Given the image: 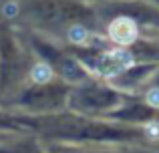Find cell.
Instances as JSON below:
<instances>
[{
  "instance_id": "cell-6",
  "label": "cell",
  "mask_w": 159,
  "mask_h": 153,
  "mask_svg": "<svg viewBox=\"0 0 159 153\" xmlns=\"http://www.w3.org/2000/svg\"><path fill=\"white\" fill-rule=\"evenodd\" d=\"M2 12H4L6 18H14V16L18 14V4H16V2H6L4 8H2Z\"/></svg>"
},
{
  "instance_id": "cell-1",
  "label": "cell",
  "mask_w": 159,
  "mask_h": 153,
  "mask_svg": "<svg viewBox=\"0 0 159 153\" xmlns=\"http://www.w3.org/2000/svg\"><path fill=\"white\" fill-rule=\"evenodd\" d=\"M133 65V56L131 52L123 51V48H117V51H109L99 59V71L105 77H115L121 75L123 71H127Z\"/></svg>"
},
{
  "instance_id": "cell-2",
  "label": "cell",
  "mask_w": 159,
  "mask_h": 153,
  "mask_svg": "<svg viewBox=\"0 0 159 153\" xmlns=\"http://www.w3.org/2000/svg\"><path fill=\"white\" fill-rule=\"evenodd\" d=\"M137 34H139V30H137L135 20L127 18V16H119V18H115L109 24V36L121 47H127V44L135 43Z\"/></svg>"
},
{
  "instance_id": "cell-5",
  "label": "cell",
  "mask_w": 159,
  "mask_h": 153,
  "mask_svg": "<svg viewBox=\"0 0 159 153\" xmlns=\"http://www.w3.org/2000/svg\"><path fill=\"white\" fill-rule=\"evenodd\" d=\"M145 133H147L149 139H159V123L157 121H151L145 125Z\"/></svg>"
},
{
  "instance_id": "cell-3",
  "label": "cell",
  "mask_w": 159,
  "mask_h": 153,
  "mask_svg": "<svg viewBox=\"0 0 159 153\" xmlns=\"http://www.w3.org/2000/svg\"><path fill=\"white\" fill-rule=\"evenodd\" d=\"M30 75H32V81H36V83H48L52 77V69L47 63H39L32 67Z\"/></svg>"
},
{
  "instance_id": "cell-4",
  "label": "cell",
  "mask_w": 159,
  "mask_h": 153,
  "mask_svg": "<svg viewBox=\"0 0 159 153\" xmlns=\"http://www.w3.org/2000/svg\"><path fill=\"white\" fill-rule=\"evenodd\" d=\"M87 38H89V30H87L85 26H81V24H75V26L69 28V40H70V43L83 44Z\"/></svg>"
},
{
  "instance_id": "cell-7",
  "label": "cell",
  "mask_w": 159,
  "mask_h": 153,
  "mask_svg": "<svg viewBox=\"0 0 159 153\" xmlns=\"http://www.w3.org/2000/svg\"><path fill=\"white\" fill-rule=\"evenodd\" d=\"M145 101H147V105H151V107H159V89H151L147 95H145Z\"/></svg>"
}]
</instances>
